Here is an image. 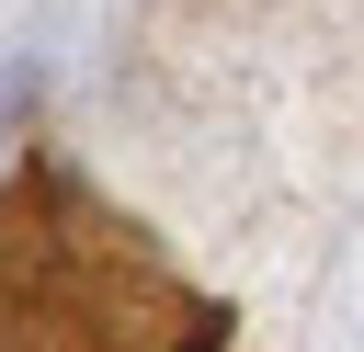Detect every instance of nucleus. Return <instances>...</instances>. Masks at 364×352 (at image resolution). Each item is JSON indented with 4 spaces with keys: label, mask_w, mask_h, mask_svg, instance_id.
<instances>
[{
    "label": "nucleus",
    "mask_w": 364,
    "mask_h": 352,
    "mask_svg": "<svg viewBox=\"0 0 364 352\" xmlns=\"http://www.w3.org/2000/svg\"><path fill=\"white\" fill-rule=\"evenodd\" d=\"M0 341H193V295L68 170L0 193Z\"/></svg>",
    "instance_id": "1"
}]
</instances>
